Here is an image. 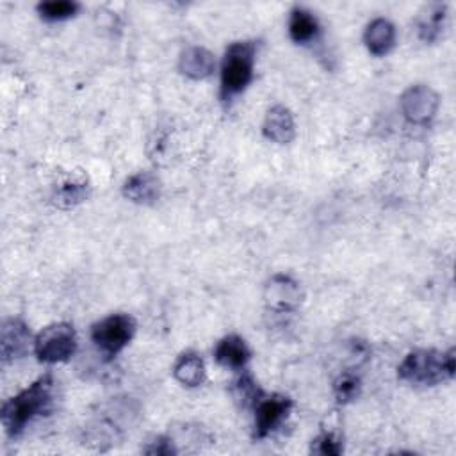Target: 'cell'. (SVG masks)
<instances>
[{
	"instance_id": "6",
	"label": "cell",
	"mask_w": 456,
	"mask_h": 456,
	"mask_svg": "<svg viewBox=\"0 0 456 456\" xmlns=\"http://www.w3.org/2000/svg\"><path fill=\"white\" fill-rule=\"evenodd\" d=\"M294 403L290 397L281 394H262L255 403V424H253V438L262 440L274 433L289 417Z\"/></svg>"
},
{
	"instance_id": "18",
	"label": "cell",
	"mask_w": 456,
	"mask_h": 456,
	"mask_svg": "<svg viewBox=\"0 0 456 456\" xmlns=\"http://www.w3.org/2000/svg\"><path fill=\"white\" fill-rule=\"evenodd\" d=\"M78 9L80 5L71 0H48V2H39L36 5V11L46 21H62V20L73 18L78 12Z\"/></svg>"
},
{
	"instance_id": "19",
	"label": "cell",
	"mask_w": 456,
	"mask_h": 456,
	"mask_svg": "<svg viewBox=\"0 0 456 456\" xmlns=\"http://www.w3.org/2000/svg\"><path fill=\"white\" fill-rule=\"evenodd\" d=\"M89 194V187L86 182L82 180H71V182H66L62 183L57 192H55V203L59 207H73V205H78L82 203Z\"/></svg>"
},
{
	"instance_id": "2",
	"label": "cell",
	"mask_w": 456,
	"mask_h": 456,
	"mask_svg": "<svg viewBox=\"0 0 456 456\" xmlns=\"http://www.w3.org/2000/svg\"><path fill=\"white\" fill-rule=\"evenodd\" d=\"M456 356L454 349L438 351V349H415L410 351L397 367L399 379L420 385L433 387L444 383L454 376Z\"/></svg>"
},
{
	"instance_id": "20",
	"label": "cell",
	"mask_w": 456,
	"mask_h": 456,
	"mask_svg": "<svg viewBox=\"0 0 456 456\" xmlns=\"http://www.w3.org/2000/svg\"><path fill=\"white\" fill-rule=\"evenodd\" d=\"M233 397L242 404V408H253L258 397L264 394V390L256 385V381L251 378V374H242L235 383H233Z\"/></svg>"
},
{
	"instance_id": "7",
	"label": "cell",
	"mask_w": 456,
	"mask_h": 456,
	"mask_svg": "<svg viewBox=\"0 0 456 456\" xmlns=\"http://www.w3.org/2000/svg\"><path fill=\"white\" fill-rule=\"evenodd\" d=\"M438 105V93L426 84L410 86L399 98V107L404 119L413 125H428L435 118Z\"/></svg>"
},
{
	"instance_id": "1",
	"label": "cell",
	"mask_w": 456,
	"mask_h": 456,
	"mask_svg": "<svg viewBox=\"0 0 456 456\" xmlns=\"http://www.w3.org/2000/svg\"><path fill=\"white\" fill-rule=\"evenodd\" d=\"M55 381L52 374H43L27 388L9 397L0 410V420L9 436H20L37 417L50 413L53 406Z\"/></svg>"
},
{
	"instance_id": "16",
	"label": "cell",
	"mask_w": 456,
	"mask_h": 456,
	"mask_svg": "<svg viewBox=\"0 0 456 456\" xmlns=\"http://www.w3.org/2000/svg\"><path fill=\"white\" fill-rule=\"evenodd\" d=\"M321 34L315 14L305 7H294L289 16V36L296 45H310Z\"/></svg>"
},
{
	"instance_id": "3",
	"label": "cell",
	"mask_w": 456,
	"mask_h": 456,
	"mask_svg": "<svg viewBox=\"0 0 456 456\" xmlns=\"http://www.w3.org/2000/svg\"><path fill=\"white\" fill-rule=\"evenodd\" d=\"M255 57H256L255 41H235L226 46L224 57L221 62V87H219V96L223 102L233 100L251 84L255 75Z\"/></svg>"
},
{
	"instance_id": "8",
	"label": "cell",
	"mask_w": 456,
	"mask_h": 456,
	"mask_svg": "<svg viewBox=\"0 0 456 456\" xmlns=\"http://www.w3.org/2000/svg\"><path fill=\"white\" fill-rule=\"evenodd\" d=\"M264 303L269 310L278 314H289L299 308L303 301V290L297 280L290 274L276 273L264 285Z\"/></svg>"
},
{
	"instance_id": "5",
	"label": "cell",
	"mask_w": 456,
	"mask_h": 456,
	"mask_svg": "<svg viewBox=\"0 0 456 456\" xmlns=\"http://www.w3.org/2000/svg\"><path fill=\"white\" fill-rule=\"evenodd\" d=\"M34 354L43 363L68 362L77 351V333L69 322H52L34 337Z\"/></svg>"
},
{
	"instance_id": "12",
	"label": "cell",
	"mask_w": 456,
	"mask_h": 456,
	"mask_svg": "<svg viewBox=\"0 0 456 456\" xmlns=\"http://www.w3.org/2000/svg\"><path fill=\"white\" fill-rule=\"evenodd\" d=\"M214 358L219 365L239 370V369H244L246 363L251 360V349L248 347L242 337L230 333L216 344Z\"/></svg>"
},
{
	"instance_id": "23",
	"label": "cell",
	"mask_w": 456,
	"mask_h": 456,
	"mask_svg": "<svg viewBox=\"0 0 456 456\" xmlns=\"http://www.w3.org/2000/svg\"><path fill=\"white\" fill-rule=\"evenodd\" d=\"M146 454H159V456H169V454H176L178 449L175 447V442L171 438V435H159L153 442H148V445L144 447Z\"/></svg>"
},
{
	"instance_id": "21",
	"label": "cell",
	"mask_w": 456,
	"mask_h": 456,
	"mask_svg": "<svg viewBox=\"0 0 456 456\" xmlns=\"http://www.w3.org/2000/svg\"><path fill=\"white\" fill-rule=\"evenodd\" d=\"M362 388L360 378L353 372H342L335 381H333V394L338 403H349L358 397Z\"/></svg>"
},
{
	"instance_id": "13",
	"label": "cell",
	"mask_w": 456,
	"mask_h": 456,
	"mask_svg": "<svg viewBox=\"0 0 456 456\" xmlns=\"http://www.w3.org/2000/svg\"><path fill=\"white\" fill-rule=\"evenodd\" d=\"M216 68V59L212 52L203 46H189L180 53L178 69L182 75L192 80H203L212 75Z\"/></svg>"
},
{
	"instance_id": "14",
	"label": "cell",
	"mask_w": 456,
	"mask_h": 456,
	"mask_svg": "<svg viewBox=\"0 0 456 456\" xmlns=\"http://www.w3.org/2000/svg\"><path fill=\"white\" fill-rule=\"evenodd\" d=\"M363 43H365L367 50L372 55H376V57L387 55L395 45V27H394V23L387 18H374L365 27Z\"/></svg>"
},
{
	"instance_id": "15",
	"label": "cell",
	"mask_w": 456,
	"mask_h": 456,
	"mask_svg": "<svg viewBox=\"0 0 456 456\" xmlns=\"http://www.w3.org/2000/svg\"><path fill=\"white\" fill-rule=\"evenodd\" d=\"M173 376L180 385L187 388L201 387L207 378L203 358L194 351L182 353L173 365Z\"/></svg>"
},
{
	"instance_id": "4",
	"label": "cell",
	"mask_w": 456,
	"mask_h": 456,
	"mask_svg": "<svg viewBox=\"0 0 456 456\" xmlns=\"http://www.w3.org/2000/svg\"><path fill=\"white\" fill-rule=\"evenodd\" d=\"M137 322L128 314H110L91 328V340L96 349L109 360L119 354L134 338Z\"/></svg>"
},
{
	"instance_id": "9",
	"label": "cell",
	"mask_w": 456,
	"mask_h": 456,
	"mask_svg": "<svg viewBox=\"0 0 456 456\" xmlns=\"http://www.w3.org/2000/svg\"><path fill=\"white\" fill-rule=\"evenodd\" d=\"M30 344H34L32 333L27 322L20 317H9L0 328V356L4 363H11L27 354Z\"/></svg>"
},
{
	"instance_id": "11",
	"label": "cell",
	"mask_w": 456,
	"mask_h": 456,
	"mask_svg": "<svg viewBox=\"0 0 456 456\" xmlns=\"http://www.w3.org/2000/svg\"><path fill=\"white\" fill-rule=\"evenodd\" d=\"M126 200L137 205H153L160 198V182L150 171H139L126 178L121 187Z\"/></svg>"
},
{
	"instance_id": "22",
	"label": "cell",
	"mask_w": 456,
	"mask_h": 456,
	"mask_svg": "<svg viewBox=\"0 0 456 456\" xmlns=\"http://www.w3.org/2000/svg\"><path fill=\"white\" fill-rule=\"evenodd\" d=\"M310 451L321 456H337L342 452V440L331 431H322L312 440Z\"/></svg>"
},
{
	"instance_id": "17",
	"label": "cell",
	"mask_w": 456,
	"mask_h": 456,
	"mask_svg": "<svg viewBox=\"0 0 456 456\" xmlns=\"http://www.w3.org/2000/svg\"><path fill=\"white\" fill-rule=\"evenodd\" d=\"M445 16H447V7L445 4H435L428 9V14H424L419 21V37L424 43H433L440 37L442 30H444V23H445Z\"/></svg>"
},
{
	"instance_id": "10",
	"label": "cell",
	"mask_w": 456,
	"mask_h": 456,
	"mask_svg": "<svg viewBox=\"0 0 456 456\" xmlns=\"http://www.w3.org/2000/svg\"><path fill=\"white\" fill-rule=\"evenodd\" d=\"M262 134L265 139L276 144H289L296 137V123L292 112L285 105H273L267 109Z\"/></svg>"
}]
</instances>
